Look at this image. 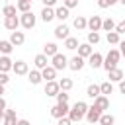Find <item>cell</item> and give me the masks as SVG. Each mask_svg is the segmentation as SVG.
I'll return each instance as SVG.
<instances>
[{"label":"cell","mask_w":125,"mask_h":125,"mask_svg":"<svg viewBox=\"0 0 125 125\" xmlns=\"http://www.w3.org/2000/svg\"><path fill=\"white\" fill-rule=\"evenodd\" d=\"M113 31H117L119 35H121V33H125V20H123V21H119V23H115V29H113Z\"/></svg>","instance_id":"b9f144b4"},{"label":"cell","mask_w":125,"mask_h":125,"mask_svg":"<svg viewBox=\"0 0 125 125\" xmlns=\"http://www.w3.org/2000/svg\"><path fill=\"white\" fill-rule=\"evenodd\" d=\"M35 16L31 14V12H25V14H21L20 16V25L23 27V29H33L35 27Z\"/></svg>","instance_id":"5b68a950"},{"label":"cell","mask_w":125,"mask_h":125,"mask_svg":"<svg viewBox=\"0 0 125 125\" xmlns=\"http://www.w3.org/2000/svg\"><path fill=\"white\" fill-rule=\"evenodd\" d=\"M33 64H35V68H37V70H43V68H47V66H49V57H45L43 53H39V55H35Z\"/></svg>","instance_id":"30bf717a"},{"label":"cell","mask_w":125,"mask_h":125,"mask_svg":"<svg viewBox=\"0 0 125 125\" xmlns=\"http://www.w3.org/2000/svg\"><path fill=\"white\" fill-rule=\"evenodd\" d=\"M41 20H43L45 23L53 21V20H55V8H45V6H43V10H41Z\"/></svg>","instance_id":"603a6c76"},{"label":"cell","mask_w":125,"mask_h":125,"mask_svg":"<svg viewBox=\"0 0 125 125\" xmlns=\"http://www.w3.org/2000/svg\"><path fill=\"white\" fill-rule=\"evenodd\" d=\"M27 2H33V0H27Z\"/></svg>","instance_id":"db71d44e"},{"label":"cell","mask_w":125,"mask_h":125,"mask_svg":"<svg viewBox=\"0 0 125 125\" xmlns=\"http://www.w3.org/2000/svg\"><path fill=\"white\" fill-rule=\"evenodd\" d=\"M86 96L92 98V100H96L98 96H102V94H100V86H98V84H90V86L86 88Z\"/></svg>","instance_id":"4316f807"},{"label":"cell","mask_w":125,"mask_h":125,"mask_svg":"<svg viewBox=\"0 0 125 125\" xmlns=\"http://www.w3.org/2000/svg\"><path fill=\"white\" fill-rule=\"evenodd\" d=\"M86 111H88V104H86V102H76V104L70 107V111H68L66 117H68L72 123H80V121L84 119Z\"/></svg>","instance_id":"6da1fadb"},{"label":"cell","mask_w":125,"mask_h":125,"mask_svg":"<svg viewBox=\"0 0 125 125\" xmlns=\"http://www.w3.org/2000/svg\"><path fill=\"white\" fill-rule=\"evenodd\" d=\"M78 45H80V43H78V39H76V37H66V39H64V47H66L68 51L78 49Z\"/></svg>","instance_id":"f546056e"},{"label":"cell","mask_w":125,"mask_h":125,"mask_svg":"<svg viewBox=\"0 0 125 125\" xmlns=\"http://www.w3.org/2000/svg\"><path fill=\"white\" fill-rule=\"evenodd\" d=\"M59 92H61V88H59V82L57 80H51V82L45 84V94L47 96H57Z\"/></svg>","instance_id":"ac0fdd59"},{"label":"cell","mask_w":125,"mask_h":125,"mask_svg":"<svg viewBox=\"0 0 125 125\" xmlns=\"http://www.w3.org/2000/svg\"><path fill=\"white\" fill-rule=\"evenodd\" d=\"M51 66H53L55 70H62V68L68 66V59H66L62 53H57L55 57H51Z\"/></svg>","instance_id":"3957f363"},{"label":"cell","mask_w":125,"mask_h":125,"mask_svg":"<svg viewBox=\"0 0 125 125\" xmlns=\"http://www.w3.org/2000/svg\"><path fill=\"white\" fill-rule=\"evenodd\" d=\"M92 53H94V51H92V45H90V43H80V45H78V57L88 59Z\"/></svg>","instance_id":"ffe728a7"},{"label":"cell","mask_w":125,"mask_h":125,"mask_svg":"<svg viewBox=\"0 0 125 125\" xmlns=\"http://www.w3.org/2000/svg\"><path fill=\"white\" fill-rule=\"evenodd\" d=\"M72 86H74V84H72V80H70V78H64V76H62V78L59 80V88H61L62 92H68Z\"/></svg>","instance_id":"4dcf8cb0"},{"label":"cell","mask_w":125,"mask_h":125,"mask_svg":"<svg viewBox=\"0 0 125 125\" xmlns=\"http://www.w3.org/2000/svg\"><path fill=\"white\" fill-rule=\"evenodd\" d=\"M2 94H4V86H0V96H2Z\"/></svg>","instance_id":"f907efd6"},{"label":"cell","mask_w":125,"mask_h":125,"mask_svg":"<svg viewBox=\"0 0 125 125\" xmlns=\"http://www.w3.org/2000/svg\"><path fill=\"white\" fill-rule=\"evenodd\" d=\"M70 29H68V25H64V23H59L57 27H55V37L57 39H66V37H70V33H68Z\"/></svg>","instance_id":"7c38bea8"},{"label":"cell","mask_w":125,"mask_h":125,"mask_svg":"<svg viewBox=\"0 0 125 125\" xmlns=\"http://www.w3.org/2000/svg\"><path fill=\"white\" fill-rule=\"evenodd\" d=\"M100 33L98 31H88V41L86 43H90V45H96V43H100Z\"/></svg>","instance_id":"d590c367"},{"label":"cell","mask_w":125,"mask_h":125,"mask_svg":"<svg viewBox=\"0 0 125 125\" xmlns=\"http://www.w3.org/2000/svg\"><path fill=\"white\" fill-rule=\"evenodd\" d=\"M27 78H29V82H31L33 86L41 84V80H43V76H41V70H37V68L29 70V72H27Z\"/></svg>","instance_id":"7402d4cb"},{"label":"cell","mask_w":125,"mask_h":125,"mask_svg":"<svg viewBox=\"0 0 125 125\" xmlns=\"http://www.w3.org/2000/svg\"><path fill=\"white\" fill-rule=\"evenodd\" d=\"M12 49H14V45H12L10 41H0V53H2V55H8V57H10Z\"/></svg>","instance_id":"836d02e7"},{"label":"cell","mask_w":125,"mask_h":125,"mask_svg":"<svg viewBox=\"0 0 125 125\" xmlns=\"http://www.w3.org/2000/svg\"><path fill=\"white\" fill-rule=\"evenodd\" d=\"M57 53H59L57 43H53V41H51V43H45V45H43V55H45V57H55Z\"/></svg>","instance_id":"d6986e66"},{"label":"cell","mask_w":125,"mask_h":125,"mask_svg":"<svg viewBox=\"0 0 125 125\" xmlns=\"http://www.w3.org/2000/svg\"><path fill=\"white\" fill-rule=\"evenodd\" d=\"M119 4H123V6H125V0H119Z\"/></svg>","instance_id":"816d5d0a"},{"label":"cell","mask_w":125,"mask_h":125,"mask_svg":"<svg viewBox=\"0 0 125 125\" xmlns=\"http://www.w3.org/2000/svg\"><path fill=\"white\" fill-rule=\"evenodd\" d=\"M92 125H100V123H92Z\"/></svg>","instance_id":"f5cc1de1"},{"label":"cell","mask_w":125,"mask_h":125,"mask_svg":"<svg viewBox=\"0 0 125 125\" xmlns=\"http://www.w3.org/2000/svg\"><path fill=\"white\" fill-rule=\"evenodd\" d=\"M16 125H31V123H29L27 119H18V123H16Z\"/></svg>","instance_id":"7dc6e473"},{"label":"cell","mask_w":125,"mask_h":125,"mask_svg":"<svg viewBox=\"0 0 125 125\" xmlns=\"http://www.w3.org/2000/svg\"><path fill=\"white\" fill-rule=\"evenodd\" d=\"M68 111H70V107H68V104H55V105L51 107V115H53L55 119H61V117H66V115H68Z\"/></svg>","instance_id":"277c9868"},{"label":"cell","mask_w":125,"mask_h":125,"mask_svg":"<svg viewBox=\"0 0 125 125\" xmlns=\"http://www.w3.org/2000/svg\"><path fill=\"white\" fill-rule=\"evenodd\" d=\"M72 25H74V29L82 31V29H86V25H88V20H86L84 16H76V18H74V21H72Z\"/></svg>","instance_id":"484cf974"},{"label":"cell","mask_w":125,"mask_h":125,"mask_svg":"<svg viewBox=\"0 0 125 125\" xmlns=\"http://www.w3.org/2000/svg\"><path fill=\"white\" fill-rule=\"evenodd\" d=\"M41 76H43V80H45V82H51V80H55V78H57V70L49 64L47 68H43V70H41Z\"/></svg>","instance_id":"44dd1931"},{"label":"cell","mask_w":125,"mask_h":125,"mask_svg":"<svg viewBox=\"0 0 125 125\" xmlns=\"http://www.w3.org/2000/svg\"><path fill=\"white\" fill-rule=\"evenodd\" d=\"M14 47H20V45H23V41H25V35H23V31H12V35H10V39H8Z\"/></svg>","instance_id":"4fadbf2b"},{"label":"cell","mask_w":125,"mask_h":125,"mask_svg":"<svg viewBox=\"0 0 125 125\" xmlns=\"http://www.w3.org/2000/svg\"><path fill=\"white\" fill-rule=\"evenodd\" d=\"M119 92H121V94H125V80H121V82H119Z\"/></svg>","instance_id":"bcb514c9"},{"label":"cell","mask_w":125,"mask_h":125,"mask_svg":"<svg viewBox=\"0 0 125 125\" xmlns=\"http://www.w3.org/2000/svg\"><path fill=\"white\" fill-rule=\"evenodd\" d=\"M102 29H104V31H107V33H109V31H113V29H115V21H113L111 18L102 20Z\"/></svg>","instance_id":"d6a6232c"},{"label":"cell","mask_w":125,"mask_h":125,"mask_svg":"<svg viewBox=\"0 0 125 125\" xmlns=\"http://www.w3.org/2000/svg\"><path fill=\"white\" fill-rule=\"evenodd\" d=\"M119 0H98V6L100 8H109V6H113V4H117Z\"/></svg>","instance_id":"f35d334b"},{"label":"cell","mask_w":125,"mask_h":125,"mask_svg":"<svg viewBox=\"0 0 125 125\" xmlns=\"http://www.w3.org/2000/svg\"><path fill=\"white\" fill-rule=\"evenodd\" d=\"M10 82V76H8V72H0V86H6Z\"/></svg>","instance_id":"60d3db41"},{"label":"cell","mask_w":125,"mask_h":125,"mask_svg":"<svg viewBox=\"0 0 125 125\" xmlns=\"http://www.w3.org/2000/svg\"><path fill=\"white\" fill-rule=\"evenodd\" d=\"M88 64H90L92 68H100V66L104 64V57H102L100 53H92V55L88 57Z\"/></svg>","instance_id":"5bb4252c"},{"label":"cell","mask_w":125,"mask_h":125,"mask_svg":"<svg viewBox=\"0 0 125 125\" xmlns=\"http://www.w3.org/2000/svg\"><path fill=\"white\" fill-rule=\"evenodd\" d=\"M107 78H109V82H121L123 80V70L121 68H113V70L107 72Z\"/></svg>","instance_id":"d4e9b609"},{"label":"cell","mask_w":125,"mask_h":125,"mask_svg":"<svg viewBox=\"0 0 125 125\" xmlns=\"http://www.w3.org/2000/svg\"><path fill=\"white\" fill-rule=\"evenodd\" d=\"M62 6H64V8H68V10H72V8H76V6H78V0H62Z\"/></svg>","instance_id":"ab89813d"},{"label":"cell","mask_w":125,"mask_h":125,"mask_svg":"<svg viewBox=\"0 0 125 125\" xmlns=\"http://www.w3.org/2000/svg\"><path fill=\"white\" fill-rule=\"evenodd\" d=\"M94 105H96L102 113H105V109H109V98H107V96H98V98L94 100Z\"/></svg>","instance_id":"8fae6325"},{"label":"cell","mask_w":125,"mask_h":125,"mask_svg":"<svg viewBox=\"0 0 125 125\" xmlns=\"http://www.w3.org/2000/svg\"><path fill=\"white\" fill-rule=\"evenodd\" d=\"M90 31H100L102 29V18L100 16H92L90 20H88V25H86Z\"/></svg>","instance_id":"e0dca14e"},{"label":"cell","mask_w":125,"mask_h":125,"mask_svg":"<svg viewBox=\"0 0 125 125\" xmlns=\"http://www.w3.org/2000/svg\"><path fill=\"white\" fill-rule=\"evenodd\" d=\"M105 39H107V43H109V45H119V41H121V35H119L117 31H109V33L105 35Z\"/></svg>","instance_id":"83f0119b"},{"label":"cell","mask_w":125,"mask_h":125,"mask_svg":"<svg viewBox=\"0 0 125 125\" xmlns=\"http://www.w3.org/2000/svg\"><path fill=\"white\" fill-rule=\"evenodd\" d=\"M119 53H121V57H125V39L119 41Z\"/></svg>","instance_id":"f6af8a7d"},{"label":"cell","mask_w":125,"mask_h":125,"mask_svg":"<svg viewBox=\"0 0 125 125\" xmlns=\"http://www.w3.org/2000/svg\"><path fill=\"white\" fill-rule=\"evenodd\" d=\"M84 64H86V62H84V59H82V57H78V55H76V57H72V59H68V68H70V70H74V72L82 70V68H84Z\"/></svg>","instance_id":"ba28073f"},{"label":"cell","mask_w":125,"mask_h":125,"mask_svg":"<svg viewBox=\"0 0 125 125\" xmlns=\"http://www.w3.org/2000/svg\"><path fill=\"white\" fill-rule=\"evenodd\" d=\"M78 2H80V0H78Z\"/></svg>","instance_id":"11a10c76"},{"label":"cell","mask_w":125,"mask_h":125,"mask_svg":"<svg viewBox=\"0 0 125 125\" xmlns=\"http://www.w3.org/2000/svg\"><path fill=\"white\" fill-rule=\"evenodd\" d=\"M57 121H59L57 125H70V123H72V121H70L68 117H61V119H57Z\"/></svg>","instance_id":"7bdbcfd3"},{"label":"cell","mask_w":125,"mask_h":125,"mask_svg":"<svg viewBox=\"0 0 125 125\" xmlns=\"http://www.w3.org/2000/svg\"><path fill=\"white\" fill-rule=\"evenodd\" d=\"M12 70H14L18 76H25V74L29 72V64H27L25 61H16L14 66H12Z\"/></svg>","instance_id":"52a82bcc"},{"label":"cell","mask_w":125,"mask_h":125,"mask_svg":"<svg viewBox=\"0 0 125 125\" xmlns=\"http://www.w3.org/2000/svg\"><path fill=\"white\" fill-rule=\"evenodd\" d=\"M68 12H70L68 8H64V6H59V8H55V18H57V20L62 23V21L68 18Z\"/></svg>","instance_id":"cb8c5ba5"},{"label":"cell","mask_w":125,"mask_h":125,"mask_svg":"<svg viewBox=\"0 0 125 125\" xmlns=\"http://www.w3.org/2000/svg\"><path fill=\"white\" fill-rule=\"evenodd\" d=\"M41 2H43V6H45V8H53V6L57 4V0H41Z\"/></svg>","instance_id":"ee69618b"},{"label":"cell","mask_w":125,"mask_h":125,"mask_svg":"<svg viewBox=\"0 0 125 125\" xmlns=\"http://www.w3.org/2000/svg\"><path fill=\"white\" fill-rule=\"evenodd\" d=\"M16 12H18V8H16V6H12V4L4 6V10H2V14H4L6 18H10V16H16Z\"/></svg>","instance_id":"8d00e7d4"},{"label":"cell","mask_w":125,"mask_h":125,"mask_svg":"<svg viewBox=\"0 0 125 125\" xmlns=\"http://www.w3.org/2000/svg\"><path fill=\"white\" fill-rule=\"evenodd\" d=\"M0 109H6V100L0 96Z\"/></svg>","instance_id":"c3c4849f"},{"label":"cell","mask_w":125,"mask_h":125,"mask_svg":"<svg viewBox=\"0 0 125 125\" xmlns=\"http://www.w3.org/2000/svg\"><path fill=\"white\" fill-rule=\"evenodd\" d=\"M14 66V61L8 57V55H2L0 57V72H10Z\"/></svg>","instance_id":"9a60e30c"},{"label":"cell","mask_w":125,"mask_h":125,"mask_svg":"<svg viewBox=\"0 0 125 125\" xmlns=\"http://www.w3.org/2000/svg\"><path fill=\"white\" fill-rule=\"evenodd\" d=\"M4 27L10 29V31H18V27H20V18H18V16L4 18Z\"/></svg>","instance_id":"9c48e42d"},{"label":"cell","mask_w":125,"mask_h":125,"mask_svg":"<svg viewBox=\"0 0 125 125\" xmlns=\"http://www.w3.org/2000/svg\"><path fill=\"white\" fill-rule=\"evenodd\" d=\"M16 8H18L21 14H25V12H29V8H31V2H27V0H18Z\"/></svg>","instance_id":"e575fe53"},{"label":"cell","mask_w":125,"mask_h":125,"mask_svg":"<svg viewBox=\"0 0 125 125\" xmlns=\"http://www.w3.org/2000/svg\"><path fill=\"white\" fill-rule=\"evenodd\" d=\"M55 98H57V104H68V94H66V92H62V90H61Z\"/></svg>","instance_id":"74e56055"},{"label":"cell","mask_w":125,"mask_h":125,"mask_svg":"<svg viewBox=\"0 0 125 125\" xmlns=\"http://www.w3.org/2000/svg\"><path fill=\"white\" fill-rule=\"evenodd\" d=\"M111 92H113V84H111L109 80H107V82H102V84H100V94H102V96H109Z\"/></svg>","instance_id":"f1b7e54d"},{"label":"cell","mask_w":125,"mask_h":125,"mask_svg":"<svg viewBox=\"0 0 125 125\" xmlns=\"http://www.w3.org/2000/svg\"><path fill=\"white\" fill-rule=\"evenodd\" d=\"M119 59H121V53H119V49H109V53L104 57V68L109 72V70H113V68H117V62H119Z\"/></svg>","instance_id":"7a4b0ae2"},{"label":"cell","mask_w":125,"mask_h":125,"mask_svg":"<svg viewBox=\"0 0 125 125\" xmlns=\"http://www.w3.org/2000/svg\"><path fill=\"white\" fill-rule=\"evenodd\" d=\"M4 125H16L18 117H16V109H4Z\"/></svg>","instance_id":"2e32d148"},{"label":"cell","mask_w":125,"mask_h":125,"mask_svg":"<svg viewBox=\"0 0 125 125\" xmlns=\"http://www.w3.org/2000/svg\"><path fill=\"white\" fill-rule=\"evenodd\" d=\"M84 117H86V119H88V123L92 125V123H98V121H100V117H102V111H100L96 105H90Z\"/></svg>","instance_id":"8992f818"},{"label":"cell","mask_w":125,"mask_h":125,"mask_svg":"<svg viewBox=\"0 0 125 125\" xmlns=\"http://www.w3.org/2000/svg\"><path fill=\"white\" fill-rule=\"evenodd\" d=\"M98 123H100V125H113V123H115V117H113L111 113H102V117H100Z\"/></svg>","instance_id":"1f68e13d"},{"label":"cell","mask_w":125,"mask_h":125,"mask_svg":"<svg viewBox=\"0 0 125 125\" xmlns=\"http://www.w3.org/2000/svg\"><path fill=\"white\" fill-rule=\"evenodd\" d=\"M4 119V109H0V121Z\"/></svg>","instance_id":"681fc988"}]
</instances>
